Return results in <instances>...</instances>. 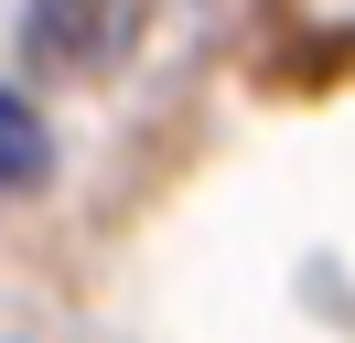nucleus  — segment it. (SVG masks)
I'll use <instances>...</instances> for the list:
<instances>
[{
	"instance_id": "1",
	"label": "nucleus",
	"mask_w": 355,
	"mask_h": 343,
	"mask_svg": "<svg viewBox=\"0 0 355 343\" xmlns=\"http://www.w3.org/2000/svg\"><path fill=\"white\" fill-rule=\"evenodd\" d=\"M140 33V0H33L22 11V54L54 75H108Z\"/></svg>"
},
{
	"instance_id": "2",
	"label": "nucleus",
	"mask_w": 355,
	"mask_h": 343,
	"mask_svg": "<svg viewBox=\"0 0 355 343\" xmlns=\"http://www.w3.org/2000/svg\"><path fill=\"white\" fill-rule=\"evenodd\" d=\"M44 172H54V129H44V107H33L22 86H0V193H44Z\"/></svg>"
}]
</instances>
